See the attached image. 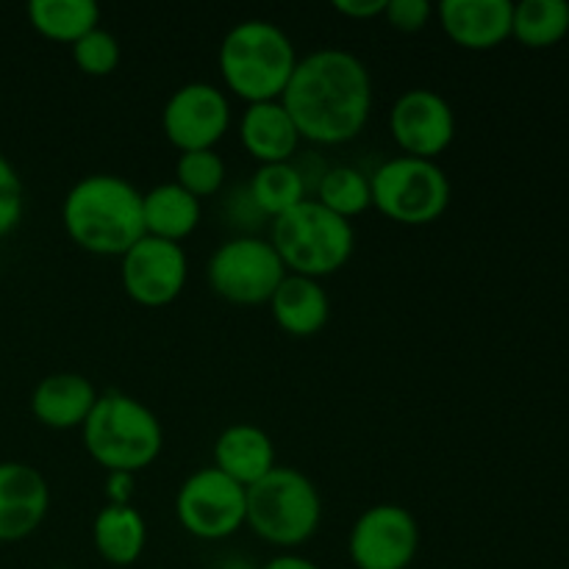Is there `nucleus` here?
<instances>
[{
	"label": "nucleus",
	"mask_w": 569,
	"mask_h": 569,
	"mask_svg": "<svg viewBox=\"0 0 569 569\" xmlns=\"http://www.w3.org/2000/svg\"><path fill=\"white\" fill-rule=\"evenodd\" d=\"M300 139L345 144L365 131L372 111V76L350 50L326 48L303 56L281 94Z\"/></svg>",
	"instance_id": "1"
},
{
	"label": "nucleus",
	"mask_w": 569,
	"mask_h": 569,
	"mask_svg": "<svg viewBox=\"0 0 569 569\" xmlns=\"http://www.w3.org/2000/svg\"><path fill=\"white\" fill-rule=\"evenodd\" d=\"M61 222L72 244L92 256H126L144 237L142 192L128 178L94 172L70 187Z\"/></svg>",
	"instance_id": "2"
},
{
	"label": "nucleus",
	"mask_w": 569,
	"mask_h": 569,
	"mask_svg": "<svg viewBox=\"0 0 569 569\" xmlns=\"http://www.w3.org/2000/svg\"><path fill=\"white\" fill-rule=\"evenodd\" d=\"M298 53L281 26L270 20H244L222 37L217 50L222 83L244 103L281 100L292 78Z\"/></svg>",
	"instance_id": "3"
},
{
	"label": "nucleus",
	"mask_w": 569,
	"mask_h": 569,
	"mask_svg": "<svg viewBox=\"0 0 569 569\" xmlns=\"http://www.w3.org/2000/svg\"><path fill=\"white\" fill-rule=\"evenodd\" d=\"M83 448L106 472H131L153 465L164 448V428L159 417L131 395L109 389L98 398L92 415L81 428Z\"/></svg>",
	"instance_id": "4"
},
{
	"label": "nucleus",
	"mask_w": 569,
	"mask_h": 569,
	"mask_svg": "<svg viewBox=\"0 0 569 569\" xmlns=\"http://www.w3.org/2000/svg\"><path fill=\"white\" fill-rule=\"evenodd\" d=\"M244 526L272 548L292 550L309 542L322 522V498L306 472L276 467L244 489Z\"/></svg>",
	"instance_id": "5"
},
{
	"label": "nucleus",
	"mask_w": 569,
	"mask_h": 569,
	"mask_svg": "<svg viewBox=\"0 0 569 569\" xmlns=\"http://www.w3.org/2000/svg\"><path fill=\"white\" fill-rule=\"evenodd\" d=\"M270 244L287 272L320 281L348 264L356 250V233L348 220L309 198L272 220Z\"/></svg>",
	"instance_id": "6"
},
{
	"label": "nucleus",
	"mask_w": 569,
	"mask_h": 569,
	"mask_svg": "<svg viewBox=\"0 0 569 569\" xmlns=\"http://www.w3.org/2000/svg\"><path fill=\"white\" fill-rule=\"evenodd\" d=\"M372 206L400 226H431L450 206V178L437 161L395 156L370 176Z\"/></svg>",
	"instance_id": "7"
},
{
	"label": "nucleus",
	"mask_w": 569,
	"mask_h": 569,
	"mask_svg": "<svg viewBox=\"0 0 569 569\" xmlns=\"http://www.w3.org/2000/svg\"><path fill=\"white\" fill-rule=\"evenodd\" d=\"M287 276L281 256L261 237H233L211 253L206 264L209 289L233 306L270 303Z\"/></svg>",
	"instance_id": "8"
},
{
	"label": "nucleus",
	"mask_w": 569,
	"mask_h": 569,
	"mask_svg": "<svg viewBox=\"0 0 569 569\" xmlns=\"http://www.w3.org/2000/svg\"><path fill=\"white\" fill-rule=\"evenodd\" d=\"M244 487L222 476L214 465L192 472L178 487L176 517L183 531L203 542H220L244 526Z\"/></svg>",
	"instance_id": "9"
},
{
	"label": "nucleus",
	"mask_w": 569,
	"mask_h": 569,
	"mask_svg": "<svg viewBox=\"0 0 569 569\" xmlns=\"http://www.w3.org/2000/svg\"><path fill=\"white\" fill-rule=\"evenodd\" d=\"M356 569H409L420 553V526L398 503H376L359 515L348 537Z\"/></svg>",
	"instance_id": "10"
},
{
	"label": "nucleus",
	"mask_w": 569,
	"mask_h": 569,
	"mask_svg": "<svg viewBox=\"0 0 569 569\" xmlns=\"http://www.w3.org/2000/svg\"><path fill=\"white\" fill-rule=\"evenodd\" d=\"M231 128V103L226 92L209 81H189L167 98L161 109V131L178 153L214 150Z\"/></svg>",
	"instance_id": "11"
},
{
	"label": "nucleus",
	"mask_w": 569,
	"mask_h": 569,
	"mask_svg": "<svg viewBox=\"0 0 569 569\" xmlns=\"http://www.w3.org/2000/svg\"><path fill=\"white\" fill-rule=\"evenodd\" d=\"M189 278L187 253L178 242L142 237L120 259V281L128 298L148 309H161L181 298Z\"/></svg>",
	"instance_id": "12"
},
{
	"label": "nucleus",
	"mask_w": 569,
	"mask_h": 569,
	"mask_svg": "<svg viewBox=\"0 0 569 569\" xmlns=\"http://www.w3.org/2000/svg\"><path fill=\"white\" fill-rule=\"evenodd\" d=\"M389 133L403 156L437 161L456 139V111L433 89H406L389 111Z\"/></svg>",
	"instance_id": "13"
},
{
	"label": "nucleus",
	"mask_w": 569,
	"mask_h": 569,
	"mask_svg": "<svg viewBox=\"0 0 569 569\" xmlns=\"http://www.w3.org/2000/svg\"><path fill=\"white\" fill-rule=\"evenodd\" d=\"M48 509L50 489L42 472L22 461H0V542L31 537Z\"/></svg>",
	"instance_id": "14"
},
{
	"label": "nucleus",
	"mask_w": 569,
	"mask_h": 569,
	"mask_svg": "<svg viewBox=\"0 0 569 569\" xmlns=\"http://www.w3.org/2000/svg\"><path fill=\"white\" fill-rule=\"evenodd\" d=\"M437 14L450 42L465 50H492L511 37L515 3L509 0H442Z\"/></svg>",
	"instance_id": "15"
},
{
	"label": "nucleus",
	"mask_w": 569,
	"mask_h": 569,
	"mask_svg": "<svg viewBox=\"0 0 569 569\" xmlns=\"http://www.w3.org/2000/svg\"><path fill=\"white\" fill-rule=\"evenodd\" d=\"M100 392L81 372H53L42 378L31 392V415L53 431L83 428Z\"/></svg>",
	"instance_id": "16"
},
{
	"label": "nucleus",
	"mask_w": 569,
	"mask_h": 569,
	"mask_svg": "<svg viewBox=\"0 0 569 569\" xmlns=\"http://www.w3.org/2000/svg\"><path fill=\"white\" fill-rule=\"evenodd\" d=\"M239 139L250 159L259 164H283L292 161L300 148V131L281 100L250 103L239 120Z\"/></svg>",
	"instance_id": "17"
},
{
	"label": "nucleus",
	"mask_w": 569,
	"mask_h": 569,
	"mask_svg": "<svg viewBox=\"0 0 569 569\" xmlns=\"http://www.w3.org/2000/svg\"><path fill=\"white\" fill-rule=\"evenodd\" d=\"M270 315L289 337H317L331 320V300L320 281L287 272L270 298Z\"/></svg>",
	"instance_id": "18"
},
{
	"label": "nucleus",
	"mask_w": 569,
	"mask_h": 569,
	"mask_svg": "<svg viewBox=\"0 0 569 569\" xmlns=\"http://www.w3.org/2000/svg\"><path fill=\"white\" fill-rule=\"evenodd\" d=\"M214 467L222 476L248 489L278 467L276 445H272L270 433L261 431L253 422H233L217 437Z\"/></svg>",
	"instance_id": "19"
},
{
	"label": "nucleus",
	"mask_w": 569,
	"mask_h": 569,
	"mask_svg": "<svg viewBox=\"0 0 569 569\" xmlns=\"http://www.w3.org/2000/svg\"><path fill=\"white\" fill-rule=\"evenodd\" d=\"M200 217H203L200 200L176 181L156 183L150 192H142L144 237L181 244V239H187L200 226Z\"/></svg>",
	"instance_id": "20"
},
{
	"label": "nucleus",
	"mask_w": 569,
	"mask_h": 569,
	"mask_svg": "<svg viewBox=\"0 0 569 569\" xmlns=\"http://www.w3.org/2000/svg\"><path fill=\"white\" fill-rule=\"evenodd\" d=\"M94 550L114 567L137 565L148 545V522L133 503L103 506L92 522Z\"/></svg>",
	"instance_id": "21"
},
{
	"label": "nucleus",
	"mask_w": 569,
	"mask_h": 569,
	"mask_svg": "<svg viewBox=\"0 0 569 569\" xmlns=\"http://www.w3.org/2000/svg\"><path fill=\"white\" fill-rule=\"evenodd\" d=\"M248 200L261 217L287 214L295 206L309 200V183H306L303 172L295 161H283V164H259L248 181Z\"/></svg>",
	"instance_id": "22"
},
{
	"label": "nucleus",
	"mask_w": 569,
	"mask_h": 569,
	"mask_svg": "<svg viewBox=\"0 0 569 569\" xmlns=\"http://www.w3.org/2000/svg\"><path fill=\"white\" fill-rule=\"evenodd\" d=\"M28 22L39 37L72 48L100 26V6L94 0H31Z\"/></svg>",
	"instance_id": "23"
},
{
	"label": "nucleus",
	"mask_w": 569,
	"mask_h": 569,
	"mask_svg": "<svg viewBox=\"0 0 569 569\" xmlns=\"http://www.w3.org/2000/svg\"><path fill=\"white\" fill-rule=\"evenodd\" d=\"M567 33L569 3L565 0H522V3H515L511 37L526 48H553Z\"/></svg>",
	"instance_id": "24"
},
{
	"label": "nucleus",
	"mask_w": 569,
	"mask_h": 569,
	"mask_svg": "<svg viewBox=\"0 0 569 569\" xmlns=\"http://www.w3.org/2000/svg\"><path fill=\"white\" fill-rule=\"evenodd\" d=\"M315 200L326 206L331 214L350 222L372 206L370 176H365L359 167L350 164L326 167V172H322L315 187Z\"/></svg>",
	"instance_id": "25"
},
{
	"label": "nucleus",
	"mask_w": 569,
	"mask_h": 569,
	"mask_svg": "<svg viewBox=\"0 0 569 569\" xmlns=\"http://www.w3.org/2000/svg\"><path fill=\"white\" fill-rule=\"evenodd\" d=\"M176 183L198 200L211 198L226 183V161L217 150H189L176 161Z\"/></svg>",
	"instance_id": "26"
},
{
	"label": "nucleus",
	"mask_w": 569,
	"mask_h": 569,
	"mask_svg": "<svg viewBox=\"0 0 569 569\" xmlns=\"http://www.w3.org/2000/svg\"><path fill=\"white\" fill-rule=\"evenodd\" d=\"M120 59H122L120 42H117L114 33L106 31V28L100 26L72 44V61H76V67L83 72V76H92V78L111 76V72L120 67Z\"/></svg>",
	"instance_id": "27"
},
{
	"label": "nucleus",
	"mask_w": 569,
	"mask_h": 569,
	"mask_svg": "<svg viewBox=\"0 0 569 569\" xmlns=\"http://www.w3.org/2000/svg\"><path fill=\"white\" fill-rule=\"evenodd\" d=\"M26 211V189H22L20 172L9 159L0 153V239L9 237L22 220Z\"/></svg>",
	"instance_id": "28"
},
{
	"label": "nucleus",
	"mask_w": 569,
	"mask_h": 569,
	"mask_svg": "<svg viewBox=\"0 0 569 569\" xmlns=\"http://www.w3.org/2000/svg\"><path fill=\"white\" fill-rule=\"evenodd\" d=\"M433 6L428 0H387V11H383V20L395 28V31L403 33H417L431 22Z\"/></svg>",
	"instance_id": "29"
},
{
	"label": "nucleus",
	"mask_w": 569,
	"mask_h": 569,
	"mask_svg": "<svg viewBox=\"0 0 569 569\" xmlns=\"http://www.w3.org/2000/svg\"><path fill=\"white\" fill-rule=\"evenodd\" d=\"M106 506H128L133 495V476L131 472H106L103 483Z\"/></svg>",
	"instance_id": "30"
},
{
	"label": "nucleus",
	"mask_w": 569,
	"mask_h": 569,
	"mask_svg": "<svg viewBox=\"0 0 569 569\" xmlns=\"http://www.w3.org/2000/svg\"><path fill=\"white\" fill-rule=\"evenodd\" d=\"M333 9L350 20H372V17H383L387 0H337Z\"/></svg>",
	"instance_id": "31"
},
{
	"label": "nucleus",
	"mask_w": 569,
	"mask_h": 569,
	"mask_svg": "<svg viewBox=\"0 0 569 569\" xmlns=\"http://www.w3.org/2000/svg\"><path fill=\"white\" fill-rule=\"evenodd\" d=\"M259 569H320V567H317L311 559H306V556L283 553V556H276V559H270L267 565H261Z\"/></svg>",
	"instance_id": "32"
},
{
	"label": "nucleus",
	"mask_w": 569,
	"mask_h": 569,
	"mask_svg": "<svg viewBox=\"0 0 569 569\" xmlns=\"http://www.w3.org/2000/svg\"><path fill=\"white\" fill-rule=\"evenodd\" d=\"M217 569H253L244 559H226L217 565Z\"/></svg>",
	"instance_id": "33"
}]
</instances>
